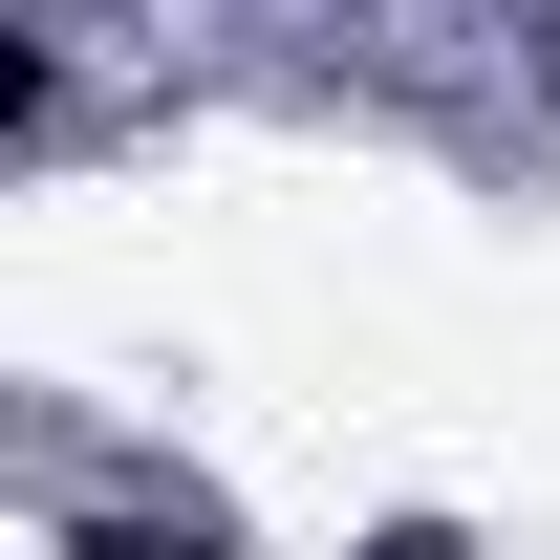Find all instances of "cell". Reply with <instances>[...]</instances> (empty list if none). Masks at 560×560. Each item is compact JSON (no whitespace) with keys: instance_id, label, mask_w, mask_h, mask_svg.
Listing matches in <instances>:
<instances>
[{"instance_id":"cell-1","label":"cell","mask_w":560,"mask_h":560,"mask_svg":"<svg viewBox=\"0 0 560 560\" xmlns=\"http://www.w3.org/2000/svg\"><path fill=\"white\" fill-rule=\"evenodd\" d=\"M366 560H453V539H366Z\"/></svg>"}]
</instances>
